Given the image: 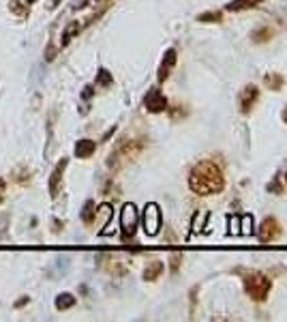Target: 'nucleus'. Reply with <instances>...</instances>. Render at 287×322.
I'll list each match as a JSON object with an SVG mask.
<instances>
[{
    "instance_id": "obj_1",
    "label": "nucleus",
    "mask_w": 287,
    "mask_h": 322,
    "mask_svg": "<svg viewBox=\"0 0 287 322\" xmlns=\"http://www.w3.org/2000/svg\"><path fill=\"white\" fill-rule=\"evenodd\" d=\"M189 187L197 196H217L225 187L223 170L219 167L217 161L201 159L189 172Z\"/></svg>"
},
{
    "instance_id": "obj_2",
    "label": "nucleus",
    "mask_w": 287,
    "mask_h": 322,
    "mask_svg": "<svg viewBox=\"0 0 287 322\" xmlns=\"http://www.w3.org/2000/svg\"><path fill=\"white\" fill-rule=\"evenodd\" d=\"M146 148V140L142 138H125L114 146L112 155L107 157V167L114 172H118L120 167H125L127 163H131L133 159H138L142 151Z\"/></svg>"
},
{
    "instance_id": "obj_3",
    "label": "nucleus",
    "mask_w": 287,
    "mask_h": 322,
    "mask_svg": "<svg viewBox=\"0 0 287 322\" xmlns=\"http://www.w3.org/2000/svg\"><path fill=\"white\" fill-rule=\"evenodd\" d=\"M242 275V286L244 292L251 296L255 303H264L268 299L270 290H272V279L270 275L262 273V270H240Z\"/></svg>"
},
{
    "instance_id": "obj_4",
    "label": "nucleus",
    "mask_w": 287,
    "mask_h": 322,
    "mask_svg": "<svg viewBox=\"0 0 287 322\" xmlns=\"http://www.w3.org/2000/svg\"><path fill=\"white\" fill-rule=\"evenodd\" d=\"M140 221L144 225V232L148 236H156L163 228V213H161V206L150 202L144 206V213L140 215Z\"/></svg>"
},
{
    "instance_id": "obj_5",
    "label": "nucleus",
    "mask_w": 287,
    "mask_h": 322,
    "mask_svg": "<svg viewBox=\"0 0 287 322\" xmlns=\"http://www.w3.org/2000/svg\"><path fill=\"white\" fill-rule=\"evenodd\" d=\"M138 223H140V211L133 202H127L120 209V232L122 238H133L135 232H138Z\"/></svg>"
},
{
    "instance_id": "obj_6",
    "label": "nucleus",
    "mask_w": 287,
    "mask_h": 322,
    "mask_svg": "<svg viewBox=\"0 0 287 322\" xmlns=\"http://www.w3.org/2000/svg\"><path fill=\"white\" fill-rule=\"evenodd\" d=\"M144 107H146L150 114H161V112H165V109L169 107L167 97L163 95L159 88H150L148 93H146V97H144Z\"/></svg>"
},
{
    "instance_id": "obj_7",
    "label": "nucleus",
    "mask_w": 287,
    "mask_h": 322,
    "mask_svg": "<svg viewBox=\"0 0 287 322\" xmlns=\"http://www.w3.org/2000/svg\"><path fill=\"white\" fill-rule=\"evenodd\" d=\"M69 165V157H62L58 163L54 165L51 170V176H49V196L51 198H58V193L62 189V180H64V170Z\"/></svg>"
},
{
    "instance_id": "obj_8",
    "label": "nucleus",
    "mask_w": 287,
    "mask_h": 322,
    "mask_svg": "<svg viewBox=\"0 0 287 322\" xmlns=\"http://www.w3.org/2000/svg\"><path fill=\"white\" fill-rule=\"evenodd\" d=\"M176 62H178V50H176V48L165 50V54H163V58H161V64H159V73H156V77H159L161 84L167 82V77L172 75Z\"/></svg>"
},
{
    "instance_id": "obj_9",
    "label": "nucleus",
    "mask_w": 287,
    "mask_h": 322,
    "mask_svg": "<svg viewBox=\"0 0 287 322\" xmlns=\"http://www.w3.org/2000/svg\"><path fill=\"white\" fill-rule=\"evenodd\" d=\"M281 232H283V228L275 217H266L262 228H259V241H262L264 245H268L272 241H277V238L281 236Z\"/></svg>"
},
{
    "instance_id": "obj_10",
    "label": "nucleus",
    "mask_w": 287,
    "mask_h": 322,
    "mask_svg": "<svg viewBox=\"0 0 287 322\" xmlns=\"http://www.w3.org/2000/svg\"><path fill=\"white\" fill-rule=\"evenodd\" d=\"M259 99V88L255 86V84H246V86L242 88V93H240L238 97V107H240V112L242 114H249L253 106L257 103Z\"/></svg>"
},
{
    "instance_id": "obj_11",
    "label": "nucleus",
    "mask_w": 287,
    "mask_h": 322,
    "mask_svg": "<svg viewBox=\"0 0 287 322\" xmlns=\"http://www.w3.org/2000/svg\"><path fill=\"white\" fill-rule=\"evenodd\" d=\"M95 151H96V142H93V140L84 138V140H77V142H75V157H77V159H88V157H93Z\"/></svg>"
},
{
    "instance_id": "obj_12",
    "label": "nucleus",
    "mask_w": 287,
    "mask_h": 322,
    "mask_svg": "<svg viewBox=\"0 0 287 322\" xmlns=\"http://www.w3.org/2000/svg\"><path fill=\"white\" fill-rule=\"evenodd\" d=\"M264 0H232V2L225 4V11L230 13H240V11H246V9H253V6L262 4Z\"/></svg>"
},
{
    "instance_id": "obj_13",
    "label": "nucleus",
    "mask_w": 287,
    "mask_h": 322,
    "mask_svg": "<svg viewBox=\"0 0 287 322\" xmlns=\"http://www.w3.org/2000/svg\"><path fill=\"white\" fill-rule=\"evenodd\" d=\"M161 273H163V262L161 260H152V262H148L146 268H144L142 277H144V281H156L161 277Z\"/></svg>"
},
{
    "instance_id": "obj_14",
    "label": "nucleus",
    "mask_w": 287,
    "mask_h": 322,
    "mask_svg": "<svg viewBox=\"0 0 287 322\" xmlns=\"http://www.w3.org/2000/svg\"><path fill=\"white\" fill-rule=\"evenodd\" d=\"M283 84H285V77L281 73H275V71H272V73H266L264 75V86L268 88V90H272V93L281 90Z\"/></svg>"
},
{
    "instance_id": "obj_15",
    "label": "nucleus",
    "mask_w": 287,
    "mask_h": 322,
    "mask_svg": "<svg viewBox=\"0 0 287 322\" xmlns=\"http://www.w3.org/2000/svg\"><path fill=\"white\" fill-rule=\"evenodd\" d=\"M272 37H275V30H272L270 26H259V28H255L251 32V41L253 43H268Z\"/></svg>"
},
{
    "instance_id": "obj_16",
    "label": "nucleus",
    "mask_w": 287,
    "mask_h": 322,
    "mask_svg": "<svg viewBox=\"0 0 287 322\" xmlns=\"http://www.w3.org/2000/svg\"><path fill=\"white\" fill-rule=\"evenodd\" d=\"M54 305L58 312H67V309H71L75 305V296L71 294V292H60L56 296V301H54Z\"/></svg>"
},
{
    "instance_id": "obj_17",
    "label": "nucleus",
    "mask_w": 287,
    "mask_h": 322,
    "mask_svg": "<svg viewBox=\"0 0 287 322\" xmlns=\"http://www.w3.org/2000/svg\"><path fill=\"white\" fill-rule=\"evenodd\" d=\"M80 30H82V24H80V22H69V26L62 30V37H60L62 41H60V43H62V45H69L77 35H80Z\"/></svg>"
},
{
    "instance_id": "obj_18",
    "label": "nucleus",
    "mask_w": 287,
    "mask_h": 322,
    "mask_svg": "<svg viewBox=\"0 0 287 322\" xmlns=\"http://www.w3.org/2000/svg\"><path fill=\"white\" fill-rule=\"evenodd\" d=\"M197 22L201 24H221L223 22V11H206L197 15Z\"/></svg>"
},
{
    "instance_id": "obj_19",
    "label": "nucleus",
    "mask_w": 287,
    "mask_h": 322,
    "mask_svg": "<svg viewBox=\"0 0 287 322\" xmlns=\"http://www.w3.org/2000/svg\"><path fill=\"white\" fill-rule=\"evenodd\" d=\"M95 213H96L95 202H93V200H86V204H84V209H82V221L90 225L95 221Z\"/></svg>"
},
{
    "instance_id": "obj_20",
    "label": "nucleus",
    "mask_w": 287,
    "mask_h": 322,
    "mask_svg": "<svg viewBox=\"0 0 287 322\" xmlns=\"http://www.w3.org/2000/svg\"><path fill=\"white\" fill-rule=\"evenodd\" d=\"M96 217L103 221V228H107L109 219H112V206H109V204H101L99 209H96V213H95V219Z\"/></svg>"
},
{
    "instance_id": "obj_21",
    "label": "nucleus",
    "mask_w": 287,
    "mask_h": 322,
    "mask_svg": "<svg viewBox=\"0 0 287 322\" xmlns=\"http://www.w3.org/2000/svg\"><path fill=\"white\" fill-rule=\"evenodd\" d=\"M96 84L99 86H103V88H109L114 84V77H112V73H109L107 69H99V73H96Z\"/></svg>"
},
{
    "instance_id": "obj_22",
    "label": "nucleus",
    "mask_w": 287,
    "mask_h": 322,
    "mask_svg": "<svg viewBox=\"0 0 287 322\" xmlns=\"http://www.w3.org/2000/svg\"><path fill=\"white\" fill-rule=\"evenodd\" d=\"M255 228H253V215H242L240 217V234H246L251 236Z\"/></svg>"
},
{
    "instance_id": "obj_23",
    "label": "nucleus",
    "mask_w": 287,
    "mask_h": 322,
    "mask_svg": "<svg viewBox=\"0 0 287 322\" xmlns=\"http://www.w3.org/2000/svg\"><path fill=\"white\" fill-rule=\"evenodd\" d=\"M26 6H28V4H26ZM26 6H22L19 0H11V11L15 13L17 17H26V15H28V9H26Z\"/></svg>"
},
{
    "instance_id": "obj_24",
    "label": "nucleus",
    "mask_w": 287,
    "mask_h": 322,
    "mask_svg": "<svg viewBox=\"0 0 287 322\" xmlns=\"http://www.w3.org/2000/svg\"><path fill=\"white\" fill-rule=\"evenodd\" d=\"M227 234H232V236L240 234V217H236V215L230 217V228H227Z\"/></svg>"
},
{
    "instance_id": "obj_25",
    "label": "nucleus",
    "mask_w": 287,
    "mask_h": 322,
    "mask_svg": "<svg viewBox=\"0 0 287 322\" xmlns=\"http://www.w3.org/2000/svg\"><path fill=\"white\" fill-rule=\"evenodd\" d=\"M180 260H182V254H180V251H178V254H172V256H169V268H172V275L178 273Z\"/></svg>"
},
{
    "instance_id": "obj_26",
    "label": "nucleus",
    "mask_w": 287,
    "mask_h": 322,
    "mask_svg": "<svg viewBox=\"0 0 287 322\" xmlns=\"http://www.w3.org/2000/svg\"><path fill=\"white\" fill-rule=\"evenodd\" d=\"M268 191L270 193H283V185H281V176H275L272 183L268 185Z\"/></svg>"
},
{
    "instance_id": "obj_27",
    "label": "nucleus",
    "mask_w": 287,
    "mask_h": 322,
    "mask_svg": "<svg viewBox=\"0 0 287 322\" xmlns=\"http://www.w3.org/2000/svg\"><path fill=\"white\" fill-rule=\"evenodd\" d=\"M93 95H95V88H93V86H84V90H82V99H93Z\"/></svg>"
},
{
    "instance_id": "obj_28",
    "label": "nucleus",
    "mask_w": 287,
    "mask_h": 322,
    "mask_svg": "<svg viewBox=\"0 0 287 322\" xmlns=\"http://www.w3.org/2000/svg\"><path fill=\"white\" fill-rule=\"evenodd\" d=\"M54 58H56V50L48 48V52H45V60H54Z\"/></svg>"
},
{
    "instance_id": "obj_29",
    "label": "nucleus",
    "mask_w": 287,
    "mask_h": 322,
    "mask_svg": "<svg viewBox=\"0 0 287 322\" xmlns=\"http://www.w3.org/2000/svg\"><path fill=\"white\" fill-rule=\"evenodd\" d=\"M4 189H6V185H4V180L0 178V202H2V198H4Z\"/></svg>"
},
{
    "instance_id": "obj_30",
    "label": "nucleus",
    "mask_w": 287,
    "mask_h": 322,
    "mask_svg": "<svg viewBox=\"0 0 287 322\" xmlns=\"http://www.w3.org/2000/svg\"><path fill=\"white\" fill-rule=\"evenodd\" d=\"M26 303H28V296H24V299H22V301H15V307H24V305H26Z\"/></svg>"
},
{
    "instance_id": "obj_31",
    "label": "nucleus",
    "mask_w": 287,
    "mask_h": 322,
    "mask_svg": "<svg viewBox=\"0 0 287 322\" xmlns=\"http://www.w3.org/2000/svg\"><path fill=\"white\" fill-rule=\"evenodd\" d=\"M60 2H62V0H49V4H48V6H49V9H56V6L60 4Z\"/></svg>"
},
{
    "instance_id": "obj_32",
    "label": "nucleus",
    "mask_w": 287,
    "mask_h": 322,
    "mask_svg": "<svg viewBox=\"0 0 287 322\" xmlns=\"http://www.w3.org/2000/svg\"><path fill=\"white\" fill-rule=\"evenodd\" d=\"M95 2H96V4H103V6H105V9H107V6H109V2H112V0H95Z\"/></svg>"
},
{
    "instance_id": "obj_33",
    "label": "nucleus",
    "mask_w": 287,
    "mask_h": 322,
    "mask_svg": "<svg viewBox=\"0 0 287 322\" xmlns=\"http://www.w3.org/2000/svg\"><path fill=\"white\" fill-rule=\"evenodd\" d=\"M24 2H26V4H35L37 0H24Z\"/></svg>"
},
{
    "instance_id": "obj_34",
    "label": "nucleus",
    "mask_w": 287,
    "mask_h": 322,
    "mask_svg": "<svg viewBox=\"0 0 287 322\" xmlns=\"http://www.w3.org/2000/svg\"><path fill=\"white\" fill-rule=\"evenodd\" d=\"M283 120L287 122V107H285V112H283Z\"/></svg>"
},
{
    "instance_id": "obj_35",
    "label": "nucleus",
    "mask_w": 287,
    "mask_h": 322,
    "mask_svg": "<svg viewBox=\"0 0 287 322\" xmlns=\"http://www.w3.org/2000/svg\"><path fill=\"white\" fill-rule=\"evenodd\" d=\"M285 183H287V174H285Z\"/></svg>"
}]
</instances>
